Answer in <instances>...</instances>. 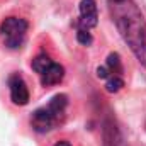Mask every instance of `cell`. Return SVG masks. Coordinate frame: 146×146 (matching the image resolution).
I'll list each match as a JSON object with an SVG mask.
<instances>
[{"mask_svg":"<svg viewBox=\"0 0 146 146\" xmlns=\"http://www.w3.org/2000/svg\"><path fill=\"white\" fill-rule=\"evenodd\" d=\"M109 10L122 39L146 68V21L133 0H109Z\"/></svg>","mask_w":146,"mask_h":146,"instance_id":"1","label":"cell"},{"mask_svg":"<svg viewBox=\"0 0 146 146\" xmlns=\"http://www.w3.org/2000/svg\"><path fill=\"white\" fill-rule=\"evenodd\" d=\"M66 106H68V97L65 94L54 95L48 106L39 107L33 112V115H31L33 129L37 133H48V131L58 127V124H61L65 119Z\"/></svg>","mask_w":146,"mask_h":146,"instance_id":"2","label":"cell"},{"mask_svg":"<svg viewBox=\"0 0 146 146\" xmlns=\"http://www.w3.org/2000/svg\"><path fill=\"white\" fill-rule=\"evenodd\" d=\"M27 21L19 17H7L0 24V39L9 49H17L24 44L27 34Z\"/></svg>","mask_w":146,"mask_h":146,"instance_id":"3","label":"cell"},{"mask_svg":"<svg viewBox=\"0 0 146 146\" xmlns=\"http://www.w3.org/2000/svg\"><path fill=\"white\" fill-rule=\"evenodd\" d=\"M33 70L39 73L41 83L44 87L56 85L63 80L65 76V68L60 63H54L48 54H39L33 60Z\"/></svg>","mask_w":146,"mask_h":146,"instance_id":"4","label":"cell"},{"mask_svg":"<svg viewBox=\"0 0 146 146\" xmlns=\"http://www.w3.org/2000/svg\"><path fill=\"white\" fill-rule=\"evenodd\" d=\"M99 14H97V3L95 0H82L80 2V19L76 22L78 29H92L97 26Z\"/></svg>","mask_w":146,"mask_h":146,"instance_id":"5","label":"cell"},{"mask_svg":"<svg viewBox=\"0 0 146 146\" xmlns=\"http://www.w3.org/2000/svg\"><path fill=\"white\" fill-rule=\"evenodd\" d=\"M9 90L10 99L15 106H26L29 102V88L21 75H12L9 78Z\"/></svg>","mask_w":146,"mask_h":146,"instance_id":"6","label":"cell"},{"mask_svg":"<svg viewBox=\"0 0 146 146\" xmlns=\"http://www.w3.org/2000/svg\"><path fill=\"white\" fill-rule=\"evenodd\" d=\"M106 66L109 68V72L112 73V76H121V73H122L121 56L117 53H110L109 56H107V65Z\"/></svg>","mask_w":146,"mask_h":146,"instance_id":"7","label":"cell"},{"mask_svg":"<svg viewBox=\"0 0 146 146\" xmlns=\"http://www.w3.org/2000/svg\"><path fill=\"white\" fill-rule=\"evenodd\" d=\"M122 87H124V80L121 76H110L109 80H107V83H106V90L110 92V94L119 92Z\"/></svg>","mask_w":146,"mask_h":146,"instance_id":"8","label":"cell"},{"mask_svg":"<svg viewBox=\"0 0 146 146\" xmlns=\"http://www.w3.org/2000/svg\"><path fill=\"white\" fill-rule=\"evenodd\" d=\"M76 41H78L80 44H83V46H90L92 41H94V37H92V34H90L88 31L78 29V31H76Z\"/></svg>","mask_w":146,"mask_h":146,"instance_id":"9","label":"cell"},{"mask_svg":"<svg viewBox=\"0 0 146 146\" xmlns=\"http://www.w3.org/2000/svg\"><path fill=\"white\" fill-rule=\"evenodd\" d=\"M97 76H99V78H107V80H109L110 76H112V73L109 72L107 66H99V68H97Z\"/></svg>","mask_w":146,"mask_h":146,"instance_id":"10","label":"cell"},{"mask_svg":"<svg viewBox=\"0 0 146 146\" xmlns=\"http://www.w3.org/2000/svg\"><path fill=\"white\" fill-rule=\"evenodd\" d=\"M54 146H72V145H70L68 141H58V143H56Z\"/></svg>","mask_w":146,"mask_h":146,"instance_id":"11","label":"cell"}]
</instances>
